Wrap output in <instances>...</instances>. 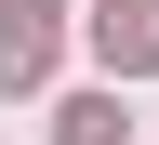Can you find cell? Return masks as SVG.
Wrapping results in <instances>:
<instances>
[{"label":"cell","instance_id":"cell-3","mask_svg":"<svg viewBox=\"0 0 159 145\" xmlns=\"http://www.w3.org/2000/svg\"><path fill=\"white\" fill-rule=\"evenodd\" d=\"M53 132H66V145H119V132H133V119H119V92H80V106L53 119Z\"/></svg>","mask_w":159,"mask_h":145},{"label":"cell","instance_id":"cell-2","mask_svg":"<svg viewBox=\"0 0 159 145\" xmlns=\"http://www.w3.org/2000/svg\"><path fill=\"white\" fill-rule=\"evenodd\" d=\"M93 53H106L119 79H146L159 66V0H106V13H93Z\"/></svg>","mask_w":159,"mask_h":145},{"label":"cell","instance_id":"cell-1","mask_svg":"<svg viewBox=\"0 0 159 145\" xmlns=\"http://www.w3.org/2000/svg\"><path fill=\"white\" fill-rule=\"evenodd\" d=\"M53 13H66V0H13V13H0V92H40V79H53Z\"/></svg>","mask_w":159,"mask_h":145}]
</instances>
